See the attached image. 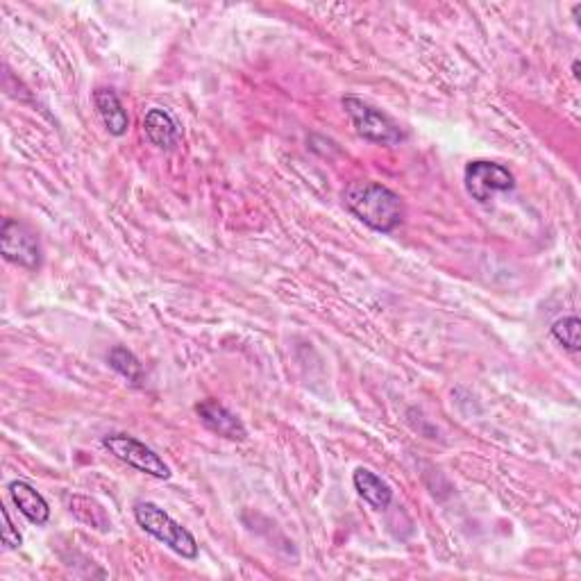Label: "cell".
<instances>
[{"instance_id":"7a4b0ae2","label":"cell","mask_w":581,"mask_h":581,"mask_svg":"<svg viewBox=\"0 0 581 581\" xmlns=\"http://www.w3.org/2000/svg\"><path fill=\"white\" fill-rule=\"evenodd\" d=\"M134 520L143 529V532L150 534L162 545H166L168 550L178 554L182 559H198L200 545L196 541L187 527H182L178 520H173L168 513L159 507L155 502H137L134 504Z\"/></svg>"},{"instance_id":"2e32d148","label":"cell","mask_w":581,"mask_h":581,"mask_svg":"<svg viewBox=\"0 0 581 581\" xmlns=\"http://www.w3.org/2000/svg\"><path fill=\"white\" fill-rule=\"evenodd\" d=\"M572 75H575V78L579 80V60L572 62Z\"/></svg>"},{"instance_id":"7c38bea8","label":"cell","mask_w":581,"mask_h":581,"mask_svg":"<svg viewBox=\"0 0 581 581\" xmlns=\"http://www.w3.org/2000/svg\"><path fill=\"white\" fill-rule=\"evenodd\" d=\"M69 509L75 518H78L82 525H87L91 529H98V532H109L112 529V518L105 511L103 504H98L94 498H87V495H73L69 500Z\"/></svg>"},{"instance_id":"277c9868","label":"cell","mask_w":581,"mask_h":581,"mask_svg":"<svg viewBox=\"0 0 581 581\" xmlns=\"http://www.w3.org/2000/svg\"><path fill=\"white\" fill-rule=\"evenodd\" d=\"M0 255L25 271H39L41 261H44L39 237L16 218H5L3 227H0Z\"/></svg>"},{"instance_id":"3957f363","label":"cell","mask_w":581,"mask_h":581,"mask_svg":"<svg viewBox=\"0 0 581 581\" xmlns=\"http://www.w3.org/2000/svg\"><path fill=\"white\" fill-rule=\"evenodd\" d=\"M341 105L345 109V114H348L352 128H355L359 137H364L366 141L382 143V146H398V143L407 139V134L402 132L400 125L395 123L389 114H384L382 109L373 107L366 103V100L345 96L341 100Z\"/></svg>"},{"instance_id":"9c48e42d","label":"cell","mask_w":581,"mask_h":581,"mask_svg":"<svg viewBox=\"0 0 581 581\" xmlns=\"http://www.w3.org/2000/svg\"><path fill=\"white\" fill-rule=\"evenodd\" d=\"M143 132H146L148 141L159 150H173L182 139L178 121L173 119L171 112H166L162 107L148 109L146 119H143Z\"/></svg>"},{"instance_id":"5b68a950","label":"cell","mask_w":581,"mask_h":581,"mask_svg":"<svg viewBox=\"0 0 581 581\" xmlns=\"http://www.w3.org/2000/svg\"><path fill=\"white\" fill-rule=\"evenodd\" d=\"M103 448L114 454L116 459L123 461L139 473L155 477V479H171V466L159 457V454L148 448L146 443L134 439L130 434H107L103 436Z\"/></svg>"},{"instance_id":"30bf717a","label":"cell","mask_w":581,"mask_h":581,"mask_svg":"<svg viewBox=\"0 0 581 581\" xmlns=\"http://www.w3.org/2000/svg\"><path fill=\"white\" fill-rule=\"evenodd\" d=\"M94 105L98 109L103 125L112 137H123L130 130V116L125 112L119 94L114 89L100 87L94 91Z\"/></svg>"},{"instance_id":"6da1fadb","label":"cell","mask_w":581,"mask_h":581,"mask_svg":"<svg viewBox=\"0 0 581 581\" xmlns=\"http://www.w3.org/2000/svg\"><path fill=\"white\" fill-rule=\"evenodd\" d=\"M343 205L370 230L391 234L407 218L404 200L393 189L373 180L350 182L343 191Z\"/></svg>"},{"instance_id":"8fae6325","label":"cell","mask_w":581,"mask_h":581,"mask_svg":"<svg viewBox=\"0 0 581 581\" xmlns=\"http://www.w3.org/2000/svg\"><path fill=\"white\" fill-rule=\"evenodd\" d=\"M352 484H355V491L364 498V502H368L375 511H384L391 507L393 502L391 486L386 484L380 475H375L373 470L357 468L355 475H352Z\"/></svg>"},{"instance_id":"4fadbf2b","label":"cell","mask_w":581,"mask_h":581,"mask_svg":"<svg viewBox=\"0 0 581 581\" xmlns=\"http://www.w3.org/2000/svg\"><path fill=\"white\" fill-rule=\"evenodd\" d=\"M107 361L114 373H119L123 380H128V384L137 386V389H141V386L146 384V370H143L141 361L132 350L123 348V345H114V348L109 350Z\"/></svg>"},{"instance_id":"5bb4252c","label":"cell","mask_w":581,"mask_h":581,"mask_svg":"<svg viewBox=\"0 0 581 581\" xmlns=\"http://www.w3.org/2000/svg\"><path fill=\"white\" fill-rule=\"evenodd\" d=\"M552 336L557 339L563 348L570 352H577L581 348V323L577 316H563L552 325Z\"/></svg>"},{"instance_id":"52a82bcc","label":"cell","mask_w":581,"mask_h":581,"mask_svg":"<svg viewBox=\"0 0 581 581\" xmlns=\"http://www.w3.org/2000/svg\"><path fill=\"white\" fill-rule=\"evenodd\" d=\"M196 414L200 418V423L216 436H223V439H227V441H246L248 439V429H246V425H243V420L237 414H232V411L218 400L198 402Z\"/></svg>"},{"instance_id":"9a60e30c","label":"cell","mask_w":581,"mask_h":581,"mask_svg":"<svg viewBox=\"0 0 581 581\" xmlns=\"http://www.w3.org/2000/svg\"><path fill=\"white\" fill-rule=\"evenodd\" d=\"M0 513H3V545L7 547V550H19V547L23 545V536L19 534V529L14 527L7 507H0Z\"/></svg>"},{"instance_id":"8992f818","label":"cell","mask_w":581,"mask_h":581,"mask_svg":"<svg viewBox=\"0 0 581 581\" xmlns=\"http://www.w3.org/2000/svg\"><path fill=\"white\" fill-rule=\"evenodd\" d=\"M463 184H466L470 198L477 200L479 205H488L495 198V193L516 189V178L507 166L488 162V159H475L463 171Z\"/></svg>"},{"instance_id":"ba28073f","label":"cell","mask_w":581,"mask_h":581,"mask_svg":"<svg viewBox=\"0 0 581 581\" xmlns=\"http://www.w3.org/2000/svg\"><path fill=\"white\" fill-rule=\"evenodd\" d=\"M7 491H10L14 507L19 509L21 516L32 522V525L44 527L50 520V504L30 482H25V479H14V482L7 486Z\"/></svg>"}]
</instances>
